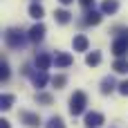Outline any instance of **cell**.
Returning <instances> with one entry per match:
<instances>
[{"instance_id": "obj_27", "label": "cell", "mask_w": 128, "mask_h": 128, "mask_svg": "<svg viewBox=\"0 0 128 128\" xmlns=\"http://www.w3.org/2000/svg\"><path fill=\"white\" fill-rule=\"evenodd\" d=\"M61 4H70V2H74V0H58Z\"/></svg>"}, {"instance_id": "obj_25", "label": "cell", "mask_w": 128, "mask_h": 128, "mask_svg": "<svg viewBox=\"0 0 128 128\" xmlns=\"http://www.w3.org/2000/svg\"><path fill=\"white\" fill-rule=\"evenodd\" d=\"M119 32H122V38L128 43V29H119Z\"/></svg>"}, {"instance_id": "obj_11", "label": "cell", "mask_w": 128, "mask_h": 128, "mask_svg": "<svg viewBox=\"0 0 128 128\" xmlns=\"http://www.w3.org/2000/svg\"><path fill=\"white\" fill-rule=\"evenodd\" d=\"M117 9H119V2H117V0H106V2L101 4V11H104V14H115Z\"/></svg>"}, {"instance_id": "obj_14", "label": "cell", "mask_w": 128, "mask_h": 128, "mask_svg": "<svg viewBox=\"0 0 128 128\" xmlns=\"http://www.w3.org/2000/svg\"><path fill=\"white\" fill-rule=\"evenodd\" d=\"M54 18H56L61 25H68V22H70V11H65V9H56V11H54Z\"/></svg>"}, {"instance_id": "obj_13", "label": "cell", "mask_w": 128, "mask_h": 128, "mask_svg": "<svg viewBox=\"0 0 128 128\" xmlns=\"http://www.w3.org/2000/svg\"><path fill=\"white\" fill-rule=\"evenodd\" d=\"M14 101H16L14 94H2L0 97V108L2 110H9V108H14Z\"/></svg>"}, {"instance_id": "obj_20", "label": "cell", "mask_w": 128, "mask_h": 128, "mask_svg": "<svg viewBox=\"0 0 128 128\" xmlns=\"http://www.w3.org/2000/svg\"><path fill=\"white\" fill-rule=\"evenodd\" d=\"M36 99H38V104H43V106H52V94L40 92V94H36Z\"/></svg>"}, {"instance_id": "obj_6", "label": "cell", "mask_w": 128, "mask_h": 128, "mask_svg": "<svg viewBox=\"0 0 128 128\" xmlns=\"http://www.w3.org/2000/svg\"><path fill=\"white\" fill-rule=\"evenodd\" d=\"M104 124V115L101 112H88L86 115V126L88 128H99Z\"/></svg>"}, {"instance_id": "obj_8", "label": "cell", "mask_w": 128, "mask_h": 128, "mask_svg": "<svg viewBox=\"0 0 128 128\" xmlns=\"http://www.w3.org/2000/svg\"><path fill=\"white\" fill-rule=\"evenodd\" d=\"M126 52H128V43L124 38H117V40L112 43V54H115V56H124Z\"/></svg>"}, {"instance_id": "obj_16", "label": "cell", "mask_w": 128, "mask_h": 128, "mask_svg": "<svg viewBox=\"0 0 128 128\" xmlns=\"http://www.w3.org/2000/svg\"><path fill=\"white\" fill-rule=\"evenodd\" d=\"M43 14H45V11H43V7H40L38 2H34V4L29 7V16H32V18H36V20H40V18H43Z\"/></svg>"}, {"instance_id": "obj_7", "label": "cell", "mask_w": 128, "mask_h": 128, "mask_svg": "<svg viewBox=\"0 0 128 128\" xmlns=\"http://www.w3.org/2000/svg\"><path fill=\"white\" fill-rule=\"evenodd\" d=\"M43 36H45V25H43V22H38V25H34V27L29 29V40L40 43V40H43Z\"/></svg>"}, {"instance_id": "obj_10", "label": "cell", "mask_w": 128, "mask_h": 128, "mask_svg": "<svg viewBox=\"0 0 128 128\" xmlns=\"http://www.w3.org/2000/svg\"><path fill=\"white\" fill-rule=\"evenodd\" d=\"M101 18H104V16H101L99 11H94V9H88V14H86V22H88V25H99Z\"/></svg>"}, {"instance_id": "obj_18", "label": "cell", "mask_w": 128, "mask_h": 128, "mask_svg": "<svg viewBox=\"0 0 128 128\" xmlns=\"http://www.w3.org/2000/svg\"><path fill=\"white\" fill-rule=\"evenodd\" d=\"M86 63H88L90 68H92V65H99V63H101V54H99V52L88 54V56H86Z\"/></svg>"}, {"instance_id": "obj_23", "label": "cell", "mask_w": 128, "mask_h": 128, "mask_svg": "<svg viewBox=\"0 0 128 128\" xmlns=\"http://www.w3.org/2000/svg\"><path fill=\"white\" fill-rule=\"evenodd\" d=\"M119 92H122L124 97H128V81H122V83H119Z\"/></svg>"}, {"instance_id": "obj_4", "label": "cell", "mask_w": 128, "mask_h": 128, "mask_svg": "<svg viewBox=\"0 0 128 128\" xmlns=\"http://www.w3.org/2000/svg\"><path fill=\"white\" fill-rule=\"evenodd\" d=\"M72 61H74V58H72L68 52H56V56H54V65H56V68H70Z\"/></svg>"}, {"instance_id": "obj_24", "label": "cell", "mask_w": 128, "mask_h": 128, "mask_svg": "<svg viewBox=\"0 0 128 128\" xmlns=\"http://www.w3.org/2000/svg\"><path fill=\"white\" fill-rule=\"evenodd\" d=\"M81 2V7H86V9H90L92 4H94V0H79Z\"/></svg>"}, {"instance_id": "obj_5", "label": "cell", "mask_w": 128, "mask_h": 128, "mask_svg": "<svg viewBox=\"0 0 128 128\" xmlns=\"http://www.w3.org/2000/svg\"><path fill=\"white\" fill-rule=\"evenodd\" d=\"M20 119H22V124H27L29 128H36V126H40V117L36 115V112H20Z\"/></svg>"}, {"instance_id": "obj_28", "label": "cell", "mask_w": 128, "mask_h": 128, "mask_svg": "<svg viewBox=\"0 0 128 128\" xmlns=\"http://www.w3.org/2000/svg\"><path fill=\"white\" fill-rule=\"evenodd\" d=\"M34 2H38V0H34Z\"/></svg>"}, {"instance_id": "obj_15", "label": "cell", "mask_w": 128, "mask_h": 128, "mask_svg": "<svg viewBox=\"0 0 128 128\" xmlns=\"http://www.w3.org/2000/svg\"><path fill=\"white\" fill-rule=\"evenodd\" d=\"M32 81H34L36 88H45V83H47V72H38V74H34Z\"/></svg>"}, {"instance_id": "obj_12", "label": "cell", "mask_w": 128, "mask_h": 128, "mask_svg": "<svg viewBox=\"0 0 128 128\" xmlns=\"http://www.w3.org/2000/svg\"><path fill=\"white\" fill-rule=\"evenodd\" d=\"M112 90H115V79H112V76H106V79L101 81V92H104V94H110Z\"/></svg>"}, {"instance_id": "obj_17", "label": "cell", "mask_w": 128, "mask_h": 128, "mask_svg": "<svg viewBox=\"0 0 128 128\" xmlns=\"http://www.w3.org/2000/svg\"><path fill=\"white\" fill-rule=\"evenodd\" d=\"M112 70H115V72H119V74H126V72H128V61L117 58V61H115V65H112Z\"/></svg>"}, {"instance_id": "obj_3", "label": "cell", "mask_w": 128, "mask_h": 128, "mask_svg": "<svg viewBox=\"0 0 128 128\" xmlns=\"http://www.w3.org/2000/svg\"><path fill=\"white\" fill-rule=\"evenodd\" d=\"M52 63H54V58H52L50 54H45V52L36 56V68H38V72H47Z\"/></svg>"}, {"instance_id": "obj_2", "label": "cell", "mask_w": 128, "mask_h": 128, "mask_svg": "<svg viewBox=\"0 0 128 128\" xmlns=\"http://www.w3.org/2000/svg\"><path fill=\"white\" fill-rule=\"evenodd\" d=\"M4 43L9 47H14V50H20L25 45V34L20 29H7L4 32Z\"/></svg>"}, {"instance_id": "obj_26", "label": "cell", "mask_w": 128, "mask_h": 128, "mask_svg": "<svg viewBox=\"0 0 128 128\" xmlns=\"http://www.w3.org/2000/svg\"><path fill=\"white\" fill-rule=\"evenodd\" d=\"M0 128H9V122H7V119H2V122H0Z\"/></svg>"}, {"instance_id": "obj_21", "label": "cell", "mask_w": 128, "mask_h": 128, "mask_svg": "<svg viewBox=\"0 0 128 128\" xmlns=\"http://www.w3.org/2000/svg\"><path fill=\"white\" fill-rule=\"evenodd\" d=\"M65 83H68V79H65L63 74H58V76H54V79H52V86H54V88H63Z\"/></svg>"}, {"instance_id": "obj_19", "label": "cell", "mask_w": 128, "mask_h": 128, "mask_svg": "<svg viewBox=\"0 0 128 128\" xmlns=\"http://www.w3.org/2000/svg\"><path fill=\"white\" fill-rule=\"evenodd\" d=\"M47 128H65V124H63L61 117H52V119L47 122Z\"/></svg>"}, {"instance_id": "obj_22", "label": "cell", "mask_w": 128, "mask_h": 128, "mask_svg": "<svg viewBox=\"0 0 128 128\" xmlns=\"http://www.w3.org/2000/svg\"><path fill=\"white\" fill-rule=\"evenodd\" d=\"M0 76H2V81L9 79V65H7V61H2V65H0Z\"/></svg>"}, {"instance_id": "obj_9", "label": "cell", "mask_w": 128, "mask_h": 128, "mask_svg": "<svg viewBox=\"0 0 128 128\" xmlns=\"http://www.w3.org/2000/svg\"><path fill=\"white\" fill-rule=\"evenodd\" d=\"M72 45H74V50H76V52H86L90 43H88V38H86L83 34H79V36H74V40H72Z\"/></svg>"}, {"instance_id": "obj_1", "label": "cell", "mask_w": 128, "mask_h": 128, "mask_svg": "<svg viewBox=\"0 0 128 128\" xmlns=\"http://www.w3.org/2000/svg\"><path fill=\"white\" fill-rule=\"evenodd\" d=\"M86 106H88V97H86V92H74L72 94V99H70V115L72 117H76V115H81L83 110H86Z\"/></svg>"}]
</instances>
